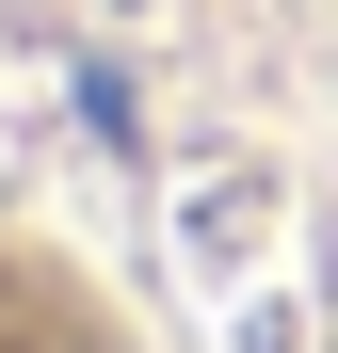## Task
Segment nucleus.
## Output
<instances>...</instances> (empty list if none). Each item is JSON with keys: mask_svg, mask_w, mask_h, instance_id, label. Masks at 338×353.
Here are the masks:
<instances>
[{"mask_svg": "<svg viewBox=\"0 0 338 353\" xmlns=\"http://www.w3.org/2000/svg\"><path fill=\"white\" fill-rule=\"evenodd\" d=\"M274 241V193H258V176H225V193H194V273H242Z\"/></svg>", "mask_w": 338, "mask_h": 353, "instance_id": "f03ea898", "label": "nucleus"}, {"mask_svg": "<svg viewBox=\"0 0 338 353\" xmlns=\"http://www.w3.org/2000/svg\"><path fill=\"white\" fill-rule=\"evenodd\" d=\"M0 353H129L81 289H0Z\"/></svg>", "mask_w": 338, "mask_h": 353, "instance_id": "f257e3e1", "label": "nucleus"}]
</instances>
